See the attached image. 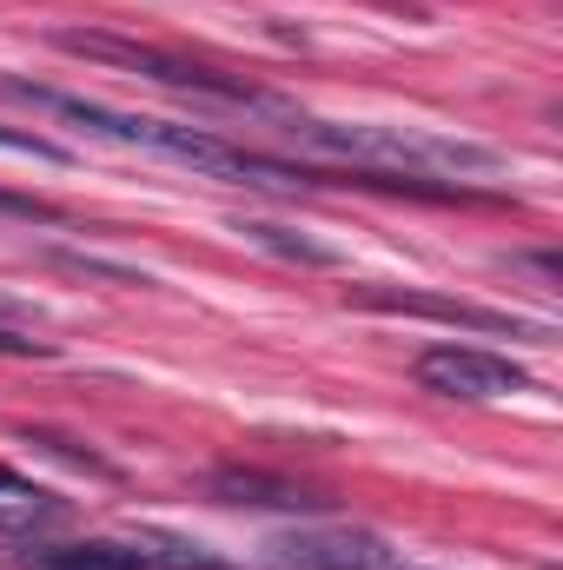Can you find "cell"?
<instances>
[{
	"instance_id": "cell-1",
	"label": "cell",
	"mask_w": 563,
	"mask_h": 570,
	"mask_svg": "<svg viewBox=\"0 0 563 570\" xmlns=\"http://www.w3.org/2000/svg\"><path fill=\"white\" fill-rule=\"evenodd\" d=\"M285 140L318 153V159H345L352 173H392V179H491L504 173V153L457 134H424V127H365V120H312V114H285Z\"/></svg>"
},
{
	"instance_id": "cell-2",
	"label": "cell",
	"mask_w": 563,
	"mask_h": 570,
	"mask_svg": "<svg viewBox=\"0 0 563 570\" xmlns=\"http://www.w3.org/2000/svg\"><path fill=\"white\" fill-rule=\"evenodd\" d=\"M7 100L33 107V114H53L93 140L113 146H140V153H159V159H179L192 173H213V179H239L246 173V146H226L199 127H172V120H146V114H120V107H100V100H80V94H60V87H27V80H0Z\"/></svg>"
},
{
	"instance_id": "cell-3",
	"label": "cell",
	"mask_w": 563,
	"mask_h": 570,
	"mask_svg": "<svg viewBox=\"0 0 563 570\" xmlns=\"http://www.w3.org/2000/svg\"><path fill=\"white\" fill-rule=\"evenodd\" d=\"M60 53H80V60H100V67H120V73H140L152 87H172L186 100H213V107H233V114H266V120H285L292 107L259 94L253 80L239 73H219V67H199V60H179V53H159V47H140V40H120V33H87V27H60L53 33Z\"/></svg>"
},
{
	"instance_id": "cell-4",
	"label": "cell",
	"mask_w": 563,
	"mask_h": 570,
	"mask_svg": "<svg viewBox=\"0 0 563 570\" xmlns=\"http://www.w3.org/2000/svg\"><path fill=\"white\" fill-rule=\"evenodd\" d=\"M418 385L437 399H464V405H491V399H517L531 392V372L511 365L504 352H484V345H431L418 352Z\"/></svg>"
},
{
	"instance_id": "cell-5",
	"label": "cell",
	"mask_w": 563,
	"mask_h": 570,
	"mask_svg": "<svg viewBox=\"0 0 563 570\" xmlns=\"http://www.w3.org/2000/svg\"><path fill=\"white\" fill-rule=\"evenodd\" d=\"M266 551H273V570H385V564H398V551L378 531H352V524L279 531Z\"/></svg>"
},
{
	"instance_id": "cell-6",
	"label": "cell",
	"mask_w": 563,
	"mask_h": 570,
	"mask_svg": "<svg viewBox=\"0 0 563 570\" xmlns=\"http://www.w3.org/2000/svg\"><path fill=\"white\" fill-rule=\"evenodd\" d=\"M352 305H365V312H398V318H437V325H464V332H497V338H551V332L531 325V318H511V312H491V305H471V298L398 292V285H358Z\"/></svg>"
},
{
	"instance_id": "cell-7",
	"label": "cell",
	"mask_w": 563,
	"mask_h": 570,
	"mask_svg": "<svg viewBox=\"0 0 563 570\" xmlns=\"http://www.w3.org/2000/svg\"><path fill=\"white\" fill-rule=\"evenodd\" d=\"M206 491H213L219 504H233V511H325V498H312L305 484L273 478V471H239V464L213 471Z\"/></svg>"
},
{
	"instance_id": "cell-8",
	"label": "cell",
	"mask_w": 563,
	"mask_h": 570,
	"mask_svg": "<svg viewBox=\"0 0 563 570\" xmlns=\"http://www.w3.org/2000/svg\"><path fill=\"white\" fill-rule=\"evenodd\" d=\"M20 570H146L134 538H87V544H33L13 558Z\"/></svg>"
},
{
	"instance_id": "cell-9",
	"label": "cell",
	"mask_w": 563,
	"mask_h": 570,
	"mask_svg": "<svg viewBox=\"0 0 563 570\" xmlns=\"http://www.w3.org/2000/svg\"><path fill=\"white\" fill-rule=\"evenodd\" d=\"M233 233H239L246 246H259V253L285 259V266H312V273L345 266L338 246H325V239H312V233H298V226H279V219H233Z\"/></svg>"
},
{
	"instance_id": "cell-10",
	"label": "cell",
	"mask_w": 563,
	"mask_h": 570,
	"mask_svg": "<svg viewBox=\"0 0 563 570\" xmlns=\"http://www.w3.org/2000/svg\"><path fill=\"white\" fill-rule=\"evenodd\" d=\"M134 551L146 558V570H239L226 564L219 551H206V544H192V538H172V531H152V524H140L134 531Z\"/></svg>"
},
{
	"instance_id": "cell-11",
	"label": "cell",
	"mask_w": 563,
	"mask_h": 570,
	"mask_svg": "<svg viewBox=\"0 0 563 570\" xmlns=\"http://www.w3.org/2000/svg\"><path fill=\"white\" fill-rule=\"evenodd\" d=\"M33 524H60V504L47 491H7L0 498V531H33Z\"/></svg>"
},
{
	"instance_id": "cell-12",
	"label": "cell",
	"mask_w": 563,
	"mask_h": 570,
	"mask_svg": "<svg viewBox=\"0 0 563 570\" xmlns=\"http://www.w3.org/2000/svg\"><path fill=\"white\" fill-rule=\"evenodd\" d=\"M0 153H20V159H40V166H67L73 153L53 140H40V134H13V127H0Z\"/></svg>"
},
{
	"instance_id": "cell-13",
	"label": "cell",
	"mask_w": 563,
	"mask_h": 570,
	"mask_svg": "<svg viewBox=\"0 0 563 570\" xmlns=\"http://www.w3.org/2000/svg\"><path fill=\"white\" fill-rule=\"evenodd\" d=\"M0 219H27V226H60V206L33 199V193H7L0 186Z\"/></svg>"
},
{
	"instance_id": "cell-14",
	"label": "cell",
	"mask_w": 563,
	"mask_h": 570,
	"mask_svg": "<svg viewBox=\"0 0 563 570\" xmlns=\"http://www.w3.org/2000/svg\"><path fill=\"white\" fill-rule=\"evenodd\" d=\"M0 358H53V345H47V338H27L20 325L0 318Z\"/></svg>"
},
{
	"instance_id": "cell-15",
	"label": "cell",
	"mask_w": 563,
	"mask_h": 570,
	"mask_svg": "<svg viewBox=\"0 0 563 570\" xmlns=\"http://www.w3.org/2000/svg\"><path fill=\"white\" fill-rule=\"evenodd\" d=\"M7 491H27V478H13V471L0 464V498H7Z\"/></svg>"
},
{
	"instance_id": "cell-16",
	"label": "cell",
	"mask_w": 563,
	"mask_h": 570,
	"mask_svg": "<svg viewBox=\"0 0 563 570\" xmlns=\"http://www.w3.org/2000/svg\"><path fill=\"white\" fill-rule=\"evenodd\" d=\"M385 570H412V564H385Z\"/></svg>"
}]
</instances>
